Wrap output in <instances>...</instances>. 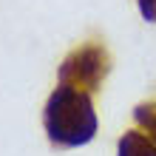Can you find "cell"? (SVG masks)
Wrapping results in <instances>:
<instances>
[{
    "label": "cell",
    "instance_id": "5",
    "mask_svg": "<svg viewBox=\"0 0 156 156\" xmlns=\"http://www.w3.org/2000/svg\"><path fill=\"white\" fill-rule=\"evenodd\" d=\"M136 3H139V14H142V20L156 23V0H136Z\"/></svg>",
    "mask_w": 156,
    "mask_h": 156
},
{
    "label": "cell",
    "instance_id": "2",
    "mask_svg": "<svg viewBox=\"0 0 156 156\" xmlns=\"http://www.w3.org/2000/svg\"><path fill=\"white\" fill-rule=\"evenodd\" d=\"M111 71V54L99 40L77 45L60 66V85L80 88L85 94H97Z\"/></svg>",
    "mask_w": 156,
    "mask_h": 156
},
{
    "label": "cell",
    "instance_id": "4",
    "mask_svg": "<svg viewBox=\"0 0 156 156\" xmlns=\"http://www.w3.org/2000/svg\"><path fill=\"white\" fill-rule=\"evenodd\" d=\"M133 122L148 133V139L156 142V99H151V102H139V105L133 108Z\"/></svg>",
    "mask_w": 156,
    "mask_h": 156
},
{
    "label": "cell",
    "instance_id": "1",
    "mask_svg": "<svg viewBox=\"0 0 156 156\" xmlns=\"http://www.w3.org/2000/svg\"><path fill=\"white\" fill-rule=\"evenodd\" d=\"M43 128L54 148H80L97 136V111L91 94L71 85H57L43 111Z\"/></svg>",
    "mask_w": 156,
    "mask_h": 156
},
{
    "label": "cell",
    "instance_id": "3",
    "mask_svg": "<svg viewBox=\"0 0 156 156\" xmlns=\"http://www.w3.org/2000/svg\"><path fill=\"white\" fill-rule=\"evenodd\" d=\"M116 156H156V142L139 131H125L119 136Z\"/></svg>",
    "mask_w": 156,
    "mask_h": 156
}]
</instances>
